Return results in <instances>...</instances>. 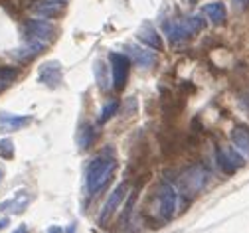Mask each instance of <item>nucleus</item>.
<instances>
[{"label": "nucleus", "instance_id": "obj_1", "mask_svg": "<svg viewBox=\"0 0 249 233\" xmlns=\"http://www.w3.org/2000/svg\"><path fill=\"white\" fill-rule=\"evenodd\" d=\"M117 168L115 158H109L105 154L95 156L87 166V190L91 196H97L113 178V172Z\"/></svg>", "mask_w": 249, "mask_h": 233}, {"label": "nucleus", "instance_id": "obj_2", "mask_svg": "<svg viewBox=\"0 0 249 233\" xmlns=\"http://www.w3.org/2000/svg\"><path fill=\"white\" fill-rule=\"evenodd\" d=\"M206 26L204 14H192V16H186L180 20H170L164 24V32L170 40V44H180L184 40H188L192 36H196L198 32H202Z\"/></svg>", "mask_w": 249, "mask_h": 233}, {"label": "nucleus", "instance_id": "obj_3", "mask_svg": "<svg viewBox=\"0 0 249 233\" xmlns=\"http://www.w3.org/2000/svg\"><path fill=\"white\" fill-rule=\"evenodd\" d=\"M24 36L26 40H34L50 46L57 36V28L48 18H34L24 24Z\"/></svg>", "mask_w": 249, "mask_h": 233}, {"label": "nucleus", "instance_id": "obj_4", "mask_svg": "<svg viewBox=\"0 0 249 233\" xmlns=\"http://www.w3.org/2000/svg\"><path fill=\"white\" fill-rule=\"evenodd\" d=\"M109 61H111V72H113V87L117 91H121L127 83L129 77V70H131V59L127 54H109Z\"/></svg>", "mask_w": 249, "mask_h": 233}, {"label": "nucleus", "instance_id": "obj_5", "mask_svg": "<svg viewBox=\"0 0 249 233\" xmlns=\"http://www.w3.org/2000/svg\"><path fill=\"white\" fill-rule=\"evenodd\" d=\"M215 160L224 174H233L243 166V154L235 148H215Z\"/></svg>", "mask_w": 249, "mask_h": 233}, {"label": "nucleus", "instance_id": "obj_6", "mask_svg": "<svg viewBox=\"0 0 249 233\" xmlns=\"http://www.w3.org/2000/svg\"><path fill=\"white\" fill-rule=\"evenodd\" d=\"M208 178H210V172L204 168V166H192V168L180 178V182H182L184 192L196 194L206 186Z\"/></svg>", "mask_w": 249, "mask_h": 233}, {"label": "nucleus", "instance_id": "obj_7", "mask_svg": "<svg viewBox=\"0 0 249 233\" xmlns=\"http://www.w3.org/2000/svg\"><path fill=\"white\" fill-rule=\"evenodd\" d=\"M176 202H178V192L172 184H162L160 192H159V210L160 215L164 219H170L174 215L176 210Z\"/></svg>", "mask_w": 249, "mask_h": 233}, {"label": "nucleus", "instance_id": "obj_8", "mask_svg": "<svg viewBox=\"0 0 249 233\" xmlns=\"http://www.w3.org/2000/svg\"><path fill=\"white\" fill-rule=\"evenodd\" d=\"M124 196H127V184H119L113 192H111V196H109V199H107V204L103 206V212H101V215H99V221L101 223H107V219L117 212V208L121 206V202L124 199Z\"/></svg>", "mask_w": 249, "mask_h": 233}, {"label": "nucleus", "instance_id": "obj_9", "mask_svg": "<svg viewBox=\"0 0 249 233\" xmlns=\"http://www.w3.org/2000/svg\"><path fill=\"white\" fill-rule=\"evenodd\" d=\"M124 50H127V55H129L137 65H141V68H152V65L157 63V54L150 52L148 48H141V46H137V44H129Z\"/></svg>", "mask_w": 249, "mask_h": 233}, {"label": "nucleus", "instance_id": "obj_10", "mask_svg": "<svg viewBox=\"0 0 249 233\" xmlns=\"http://www.w3.org/2000/svg\"><path fill=\"white\" fill-rule=\"evenodd\" d=\"M68 0H38L36 6H34V12L40 16V18H57L61 14V10L66 8Z\"/></svg>", "mask_w": 249, "mask_h": 233}, {"label": "nucleus", "instance_id": "obj_11", "mask_svg": "<svg viewBox=\"0 0 249 233\" xmlns=\"http://www.w3.org/2000/svg\"><path fill=\"white\" fill-rule=\"evenodd\" d=\"M38 79H40L44 85L55 89V87L61 83V65H59L57 61H48V63H44L42 68H40Z\"/></svg>", "mask_w": 249, "mask_h": 233}, {"label": "nucleus", "instance_id": "obj_12", "mask_svg": "<svg viewBox=\"0 0 249 233\" xmlns=\"http://www.w3.org/2000/svg\"><path fill=\"white\" fill-rule=\"evenodd\" d=\"M137 38L142 42V44H146L148 48H152V50H162L164 46H162V38L159 36V32L154 30L150 24H142L141 28H139V32H137Z\"/></svg>", "mask_w": 249, "mask_h": 233}, {"label": "nucleus", "instance_id": "obj_13", "mask_svg": "<svg viewBox=\"0 0 249 233\" xmlns=\"http://www.w3.org/2000/svg\"><path fill=\"white\" fill-rule=\"evenodd\" d=\"M231 143H233L235 150H239L249 160V126H245V125L233 126V130H231Z\"/></svg>", "mask_w": 249, "mask_h": 233}, {"label": "nucleus", "instance_id": "obj_14", "mask_svg": "<svg viewBox=\"0 0 249 233\" xmlns=\"http://www.w3.org/2000/svg\"><path fill=\"white\" fill-rule=\"evenodd\" d=\"M46 48H48V46H46V44H42V42L26 40V42H24V46H22V48H18V50L14 52V55H16L18 59H22V61H28V59H34L36 55H40Z\"/></svg>", "mask_w": 249, "mask_h": 233}, {"label": "nucleus", "instance_id": "obj_15", "mask_svg": "<svg viewBox=\"0 0 249 233\" xmlns=\"http://www.w3.org/2000/svg\"><path fill=\"white\" fill-rule=\"evenodd\" d=\"M202 14L212 22V24H224L226 22V16H228V10L224 6V2H210L202 8Z\"/></svg>", "mask_w": 249, "mask_h": 233}, {"label": "nucleus", "instance_id": "obj_16", "mask_svg": "<svg viewBox=\"0 0 249 233\" xmlns=\"http://www.w3.org/2000/svg\"><path fill=\"white\" fill-rule=\"evenodd\" d=\"M30 123V117L22 115H10V113H0V130H18Z\"/></svg>", "mask_w": 249, "mask_h": 233}, {"label": "nucleus", "instance_id": "obj_17", "mask_svg": "<svg viewBox=\"0 0 249 233\" xmlns=\"http://www.w3.org/2000/svg\"><path fill=\"white\" fill-rule=\"evenodd\" d=\"M93 139H95V128H93V125H89V123H83L79 126V130H77V143H79V146L83 150L89 148Z\"/></svg>", "mask_w": 249, "mask_h": 233}, {"label": "nucleus", "instance_id": "obj_18", "mask_svg": "<svg viewBox=\"0 0 249 233\" xmlns=\"http://www.w3.org/2000/svg\"><path fill=\"white\" fill-rule=\"evenodd\" d=\"M18 77V70L16 68H6V65H2L0 68V93H2L6 87H10Z\"/></svg>", "mask_w": 249, "mask_h": 233}, {"label": "nucleus", "instance_id": "obj_19", "mask_svg": "<svg viewBox=\"0 0 249 233\" xmlns=\"http://www.w3.org/2000/svg\"><path fill=\"white\" fill-rule=\"evenodd\" d=\"M117 109H119V101H109V103H105V107L101 109V123H105L107 119H111L115 113H117Z\"/></svg>", "mask_w": 249, "mask_h": 233}, {"label": "nucleus", "instance_id": "obj_20", "mask_svg": "<svg viewBox=\"0 0 249 233\" xmlns=\"http://www.w3.org/2000/svg\"><path fill=\"white\" fill-rule=\"evenodd\" d=\"M105 68H103V63L101 61H97L95 63V75H97V81H99V85H101V89H107V79H105Z\"/></svg>", "mask_w": 249, "mask_h": 233}, {"label": "nucleus", "instance_id": "obj_21", "mask_svg": "<svg viewBox=\"0 0 249 233\" xmlns=\"http://www.w3.org/2000/svg\"><path fill=\"white\" fill-rule=\"evenodd\" d=\"M14 154V146L10 141H2L0 143V156H4V158H10Z\"/></svg>", "mask_w": 249, "mask_h": 233}, {"label": "nucleus", "instance_id": "obj_22", "mask_svg": "<svg viewBox=\"0 0 249 233\" xmlns=\"http://www.w3.org/2000/svg\"><path fill=\"white\" fill-rule=\"evenodd\" d=\"M231 4H233V10L241 12V10H245L249 6V0H231Z\"/></svg>", "mask_w": 249, "mask_h": 233}, {"label": "nucleus", "instance_id": "obj_23", "mask_svg": "<svg viewBox=\"0 0 249 233\" xmlns=\"http://www.w3.org/2000/svg\"><path fill=\"white\" fill-rule=\"evenodd\" d=\"M14 233H28V227H26V225H20V227H18Z\"/></svg>", "mask_w": 249, "mask_h": 233}, {"label": "nucleus", "instance_id": "obj_24", "mask_svg": "<svg viewBox=\"0 0 249 233\" xmlns=\"http://www.w3.org/2000/svg\"><path fill=\"white\" fill-rule=\"evenodd\" d=\"M4 225H8V219H2V221H0V229H2Z\"/></svg>", "mask_w": 249, "mask_h": 233}, {"label": "nucleus", "instance_id": "obj_25", "mask_svg": "<svg viewBox=\"0 0 249 233\" xmlns=\"http://www.w3.org/2000/svg\"><path fill=\"white\" fill-rule=\"evenodd\" d=\"M190 2H198V0H190Z\"/></svg>", "mask_w": 249, "mask_h": 233}]
</instances>
